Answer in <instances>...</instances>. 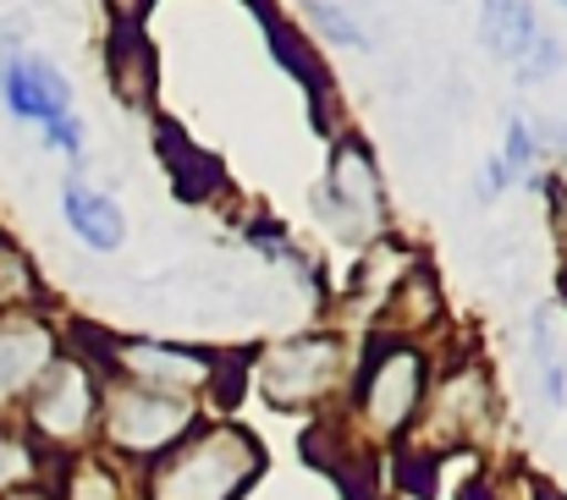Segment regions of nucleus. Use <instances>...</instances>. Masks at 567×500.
Returning a JSON list of instances; mask_svg holds the SVG:
<instances>
[{
  "instance_id": "1",
  "label": "nucleus",
  "mask_w": 567,
  "mask_h": 500,
  "mask_svg": "<svg viewBox=\"0 0 567 500\" xmlns=\"http://www.w3.org/2000/svg\"><path fill=\"white\" fill-rule=\"evenodd\" d=\"M265 468V451L254 435L215 424L188 429L150 473V500H237Z\"/></svg>"
},
{
  "instance_id": "2",
  "label": "nucleus",
  "mask_w": 567,
  "mask_h": 500,
  "mask_svg": "<svg viewBox=\"0 0 567 500\" xmlns=\"http://www.w3.org/2000/svg\"><path fill=\"white\" fill-rule=\"evenodd\" d=\"M424 352L413 341H396V335H380L370 341V357H364V374H359V413L375 435H402L408 418L419 413L424 402Z\"/></svg>"
},
{
  "instance_id": "3",
  "label": "nucleus",
  "mask_w": 567,
  "mask_h": 500,
  "mask_svg": "<svg viewBox=\"0 0 567 500\" xmlns=\"http://www.w3.org/2000/svg\"><path fill=\"white\" fill-rule=\"evenodd\" d=\"M83 335H94L89 346L105 352V368L122 374V385L133 390H155V396H177L193 385H204L215 374V352H193V346H166V341H122V335H100L94 325H83Z\"/></svg>"
},
{
  "instance_id": "4",
  "label": "nucleus",
  "mask_w": 567,
  "mask_h": 500,
  "mask_svg": "<svg viewBox=\"0 0 567 500\" xmlns=\"http://www.w3.org/2000/svg\"><path fill=\"white\" fill-rule=\"evenodd\" d=\"M193 424V407L177 396H155V390H133L116 385L105 402V435L111 446L133 451V457H166Z\"/></svg>"
},
{
  "instance_id": "5",
  "label": "nucleus",
  "mask_w": 567,
  "mask_h": 500,
  "mask_svg": "<svg viewBox=\"0 0 567 500\" xmlns=\"http://www.w3.org/2000/svg\"><path fill=\"white\" fill-rule=\"evenodd\" d=\"M259 379H265V396L276 407H309V402L337 390V379H342V341H331V335L281 341V346H270Z\"/></svg>"
},
{
  "instance_id": "6",
  "label": "nucleus",
  "mask_w": 567,
  "mask_h": 500,
  "mask_svg": "<svg viewBox=\"0 0 567 500\" xmlns=\"http://www.w3.org/2000/svg\"><path fill=\"white\" fill-rule=\"evenodd\" d=\"M326 220L342 237H370L380 226V176L370 166V149L359 138H342L331 155V176H326Z\"/></svg>"
},
{
  "instance_id": "7",
  "label": "nucleus",
  "mask_w": 567,
  "mask_h": 500,
  "mask_svg": "<svg viewBox=\"0 0 567 500\" xmlns=\"http://www.w3.org/2000/svg\"><path fill=\"white\" fill-rule=\"evenodd\" d=\"M100 413V390L89 379L83 363H50L39 379H33V402H28V418L44 440H78Z\"/></svg>"
},
{
  "instance_id": "8",
  "label": "nucleus",
  "mask_w": 567,
  "mask_h": 500,
  "mask_svg": "<svg viewBox=\"0 0 567 500\" xmlns=\"http://www.w3.org/2000/svg\"><path fill=\"white\" fill-rule=\"evenodd\" d=\"M0 94H6L11 116L39 122V127L72 116V88H66V77H61L44 55H28V50H0Z\"/></svg>"
},
{
  "instance_id": "9",
  "label": "nucleus",
  "mask_w": 567,
  "mask_h": 500,
  "mask_svg": "<svg viewBox=\"0 0 567 500\" xmlns=\"http://www.w3.org/2000/svg\"><path fill=\"white\" fill-rule=\"evenodd\" d=\"M144 17H150L144 6L116 11V33H111V88L127 105H150V88H155V50H150V33H138Z\"/></svg>"
},
{
  "instance_id": "10",
  "label": "nucleus",
  "mask_w": 567,
  "mask_h": 500,
  "mask_svg": "<svg viewBox=\"0 0 567 500\" xmlns=\"http://www.w3.org/2000/svg\"><path fill=\"white\" fill-rule=\"evenodd\" d=\"M155 149H161V160H166V170H172V187H177L188 204L209 198V192L220 187V160L204 155L177 122H161V127H155Z\"/></svg>"
},
{
  "instance_id": "11",
  "label": "nucleus",
  "mask_w": 567,
  "mask_h": 500,
  "mask_svg": "<svg viewBox=\"0 0 567 500\" xmlns=\"http://www.w3.org/2000/svg\"><path fill=\"white\" fill-rule=\"evenodd\" d=\"M61 209H66V226L89 242V248H122V237H127V220H122V209L105 198V192H89V187H78V181H66V192H61Z\"/></svg>"
},
{
  "instance_id": "12",
  "label": "nucleus",
  "mask_w": 567,
  "mask_h": 500,
  "mask_svg": "<svg viewBox=\"0 0 567 500\" xmlns=\"http://www.w3.org/2000/svg\"><path fill=\"white\" fill-rule=\"evenodd\" d=\"M254 17L265 22V39H270V55H276V66L281 72H292L309 94H315V105H326V66L315 61V50L281 22V11L276 6H254Z\"/></svg>"
},
{
  "instance_id": "13",
  "label": "nucleus",
  "mask_w": 567,
  "mask_h": 500,
  "mask_svg": "<svg viewBox=\"0 0 567 500\" xmlns=\"http://www.w3.org/2000/svg\"><path fill=\"white\" fill-rule=\"evenodd\" d=\"M480 39H485L491 55L524 66L529 50H535V39H540L535 33V6H485L480 11Z\"/></svg>"
},
{
  "instance_id": "14",
  "label": "nucleus",
  "mask_w": 567,
  "mask_h": 500,
  "mask_svg": "<svg viewBox=\"0 0 567 500\" xmlns=\"http://www.w3.org/2000/svg\"><path fill=\"white\" fill-rule=\"evenodd\" d=\"M50 368V335L44 331H6L0 335V396L33 385L39 374Z\"/></svg>"
},
{
  "instance_id": "15",
  "label": "nucleus",
  "mask_w": 567,
  "mask_h": 500,
  "mask_svg": "<svg viewBox=\"0 0 567 500\" xmlns=\"http://www.w3.org/2000/svg\"><path fill=\"white\" fill-rule=\"evenodd\" d=\"M309 22L331 28V39H337V44H353V50H364V44H370V33L359 28V11H353V6H309Z\"/></svg>"
},
{
  "instance_id": "16",
  "label": "nucleus",
  "mask_w": 567,
  "mask_h": 500,
  "mask_svg": "<svg viewBox=\"0 0 567 500\" xmlns=\"http://www.w3.org/2000/svg\"><path fill=\"white\" fill-rule=\"evenodd\" d=\"M66 500H122V490H116V473H105L100 462L78 468V473H72V485H66Z\"/></svg>"
},
{
  "instance_id": "17",
  "label": "nucleus",
  "mask_w": 567,
  "mask_h": 500,
  "mask_svg": "<svg viewBox=\"0 0 567 500\" xmlns=\"http://www.w3.org/2000/svg\"><path fill=\"white\" fill-rule=\"evenodd\" d=\"M33 473V451L22 446V440H11V435H0V490H11V485H22Z\"/></svg>"
},
{
  "instance_id": "18",
  "label": "nucleus",
  "mask_w": 567,
  "mask_h": 500,
  "mask_svg": "<svg viewBox=\"0 0 567 500\" xmlns=\"http://www.w3.org/2000/svg\"><path fill=\"white\" fill-rule=\"evenodd\" d=\"M529 160H535V138H529V127H524V122H507V160H502V170L518 176V170H529Z\"/></svg>"
},
{
  "instance_id": "19",
  "label": "nucleus",
  "mask_w": 567,
  "mask_h": 500,
  "mask_svg": "<svg viewBox=\"0 0 567 500\" xmlns=\"http://www.w3.org/2000/svg\"><path fill=\"white\" fill-rule=\"evenodd\" d=\"M44 138H50L55 149H66V155H78V149H83V127H78L72 116H61V122H50V127H44Z\"/></svg>"
},
{
  "instance_id": "20",
  "label": "nucleus",
  "mask_w": 567,
  "mask_h": 500,
  "mask_svg": "<svg viewBox=\"0 0 567 500\" xmlns=\"http://www.w3.org/2000/svg\"><path fill=\"white\" fill-rule=\"evenodd\" d=\"M540 500H563V496H551V490H540Z\"/></svg>"
},
{
  "instance_id": "21",
  "label": "nucleus",
  "mask_w": 567,
  "mask_h": 500,
  "mask_svg": "<svg viewBox=\"0 0 567 500\" xmlns=\"http://www.w3.org/2000/svg\"><path fill=\"white\" fill-rule=\"evenodd\" d=\"M17 500H44V496H17Z\"/></svg>"
}]
</instances>
